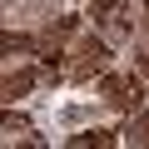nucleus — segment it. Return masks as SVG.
<instances>
[{"label": "nucleus", "instance_id": "obj_1", "mask_svg": "<svg viewBox=\"0 0 149 149\" xmlns=\"http://www.w3.org/2000/svg\"><path fill=\"white\" fill-rule=\"evenodd\" d=\"M104 70H109V35H100V30H80V40L70 45L65 80L85 85V80H95V74H104Z\"/></svg>", "mask_w": 149, "mask_h": 149}, {"label": "nucleus", "instance_id": "obj_2", "mask_svg": "<svg viewBox=\"0 0 149 149\" xmlns=\"http://www.w3.org/2000/svg\"><path fill=\"white\" fill-rule=\"evenodd\" d=\"M70 35H80V15H60L55 25H45L35 35V55H40V65L50 74H65V65H70Z\"/></svg>", "mask_w": 149, "mask_h": 149}, {"label": "nucleus", "instance_id": "obj_3", "mask_svg": "<svg viewBox=\"0 0 149 149\" xmlns=\"http://www.w3.org/2000/svg\"><path fill=\"white\" fill-rule=\"evenodd\" d=\"M100 95H104L114 109L134 114V109H139V100H144V80H134V74H119V70H104V74H100Z\"/></svg>", "mask_w": 149, "mask_h": 149}, {"label": "nucleus", "instance_id": "obj_4", "mask_svg": "<svg viewBox=\"0 0 149 149\" xmlns=\"http://www.w3.org/2000/svg\"><path fill=\"white\" fill-rule=\"evenodd\" d=\"M90 15H95V25H100L109 40H124V35H129V20H124V15H129V0H95Z\"/></svg>", "mask_w": 149, "mask_h": 149}, {"label": "nucleus", "instance_id": "obj_5", "mask_svg": "<svg viewBox=\"0 0 149 149\" xmlns=\"http://www.w3.org/2000/svg\"><path fill=\"white\" fill-rule=\"evenodd\" d=\"M119 134H124V144H134V149H149V114H129V124H124Z\"/></svg>", "mask_w": 149, "mask_h": 149}, {"label": "nucleus", "instance_id": "obj_6", "mask_svg": "<svg viewBox=\"0 0 149 149\" xmlns=\"http://www.w3.org/2000/svg\"><path fill=\"white\" fill-rule=\"evenodd\" d=\"M30 85H35V70H5V100H10V104H15Z\"/></svg>", "mask_w": 149, "mask_h": 149}, {"label": "nucleus", "instance_id": "obj_7", "mask_svg": "<svg viewBox=\"0 0 149 149\" xmlns=\"http://www.w3.org/2000/svg\"><path fill=\"white\" fill-rule=\"evenodd\" d=\"M119 139H124V134H109V129H85V134H70V144H74V149H90V144H100V149H104V144H119Z\"/></svg>", "mask_w": 149, "mask_h": 149}, {"label": "nucleus", "instance_id": "obj_8", "mask_svg": "<svg viewBox=\"0 0 149 149\" xmlns=\"http://www.w3.org/2000/svg\"><path fill=\"white\" fill-rule=\"evenodd\" d=\"M5 139L15 144V139H30V119L25 114H5Z\"/></svg>", "mask_w": 149, "mask_h": 149}]
</instances>
